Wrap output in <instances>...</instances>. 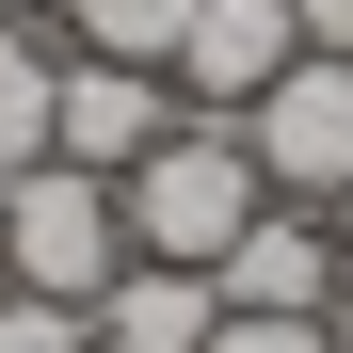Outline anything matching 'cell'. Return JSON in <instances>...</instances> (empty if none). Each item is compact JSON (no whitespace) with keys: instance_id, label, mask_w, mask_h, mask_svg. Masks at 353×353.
Here are the masks:
<instances>
[{"instance_id":"1","label":"cell","mask_w":353,"mask_h":353,"mask_svg":"<svg viewBox=\"0 0 353 353\" xmlns=\"http://www.w3.org/2000/svg\"><path fill=\"white\" fill-rule=\"evenodd\" d=\"M112 209H129V257H176V273H225V241L273 209V176L241 145V112H176V129L112 176Z\"/></svg>"},{"instance_id":"2","label":"cell","mask_w":353,"mask_h":353,"mask_svg":"<svg viewBox=\"0 0 353 353\" xmlns=\"http://www.w3.org/2000/svg\"><path fill=\"white\" fill-rule=\"evenodd\" d=\"M0 257H17L32 305H97V289L129 273V209H112V176L17 161V176H0Z\"/></svg>"},{"instance_id":"3","label":"cell","mask_w":353,"mask_h":353,"mask_svg":"<svg viewBox=\"0 0 353 353\" xmlns=\"http://www.w3.org/2000/svg\"><path fill=\"white\" fill-rule=\"evenodd\" d=\"M241 145H257V176L289 209H337L353 193V65H337V48H289V81H257Z\"/></svg>"},{"instance_id":"4","label":"cell","mask_w":353,"mask_h":353,"mask_svg":"<svg viewBox=\"0 0 353 353\" xmlns=\"http://www.w3.org/2000/svg\"><path fill=\"white\" fill-rule=\"evenodd\" d=\"M209 289H225V305H257V321H337V289H353V241H337L321 209H289V193H273L241 241H225V273H209Z\"/></svg>"},{"instance_id":"5","label":"cell","mask_w":353,"mask_h":353,"mask_svg":"<svg viewBox=\"0 0 353 353\" xmlns=\"http://www.w3.org/2000/svg\"><path fill=\"white\" fill-rule=\"evenodd\" d=\"M161 129H176V81H161V65H97V48H65V81H48V161L129 176Z\"/></svg>"},{"instance_id":"6","label":"cell","mask_w":353,"mask_h":353,"mask_svg":"<svg viewBox=\"0 0 353 353\" xmlns=\"http://www.w3.org/2000/svg\"><path fill=\"white\" fill-rule=\"evenodd\" d=\"M289 48H305V0H193V32H176V112H257V81H289Z\"/></svg>"},{"instance_id":"7","label":"cell","mask_w":353,"mask_h":353,"mask_svg":"<svg viewBox=\"0 0 353 353\" xmlns=\"http://www.w3.org/2000/svg\"><path fill=\"white\" fill-rule=\"evenodd\" d=\"M81 321H97V353H209V337H225V289L176 273V257H129Z\"/></svg>"},{"instance_id":"8","label":"cell","mask_w":353,"mask_h":353,"mask_svg":"<svg viewBox=\"0 0 353 353\" xmlns=\"http://www.w3.org/2000/svg\"><path fill=\"white\" fill-rule=\"evenodd\" d=\"M176 32H193V0H65V48H97V65H176Z\"/></svg>"},{"instance_id":"9","label":"cell","mask_w":353,"mask_h":353,"mask_svg":"<svg viewBox=\"0 0 353 353\" xmlns=\"http://www.w3.org/2000/svg\"><path fill=\"white\" fill-rule=\"evenodd\" d=\"M48 81H65V65L32 48V17H0V176L48 161Z\"/></svg>"},{"instance_id":"10","label":"cell","mask_w":353,"mask_h":353,"mask_svg":"<svg viewBox=\"0 0 353 353\" xmlns=\"http://www.w3.org/2000/svg\"><path fill=\"white\" fill-rule=\"evenodd\" d=\"M0 353H97L81 305H32V289H0Z\"/></svg>"},{"instance_id":"11","label":"cell","mask_w":353,"mask_h":353,"mask_svg":"<svg viewBox=\"0 0 353 353\" xmlns=\"http://www.w3.org/2000/svg\"><path fill=\"white\" fill-rule=\"evenodd\" d=\"M209 353H337V337H321V321H257V305H225Z\"/></svg>"},{"instance_id":"12","label":"cell","mask_w":353,"mask_h":353,"mask_svg":"<svg viewBox=\"0 0 353 353\" xmlns=\"http://www.w3.org/2000/svg\"><path fill=\"white\" fill-rule=\"evenodd\" d=\"M305 48H337V65H353V0H305Z\"/></svg>"},{"instance_id":"13","label":"cell","mask_w":353,"mask_h":353,"mask_svg":"<svg viewBox=\"0 0 353 353\" xmlns=\"http://www.w3.org/2000/svg\"><path fill=\"white\" fill-rule=\"evenodd\" d=\"M321 337H337V353H353V289H337V321H321Z\"/></svg>"},{"instance_id":"14","label":"cell","mask_w":353,"mask_h":353,"mask_svg":"<svg viewBox=\"0 0 353 353\" xmlns=\"http://www.w3.org/2000/svg\"><path fill=\"white\" fill-rule=\"evenodd\" d=\"M321 225H337V241H353V193H337V209H321Z\"/></svg>"},{"instance_id":"15","label":"cell","mask_w":353,"mask_h":353,"mask_svg":"<svg viewBox=\"0 0 353 353\" xmlns=\"http://www.w3.org/2000/svg\"><path fill=\"white\" fill-rule=\"evenodd\" d=\"M0 17H48V0H0Z\"/></svg>"},{"instance_id":"16","label":"cell","mask_w":353,"mask_h":353,"mask_svg":"<svg viewBox=\"0 0 353 353\" xmlns=\"http://www.w3.org/2000/svg\"><path fill=\"white\" fill-rule=\"evenodd\" d=\"M0 289H17V257H0Z\"/></svg>"}]
</instances>
